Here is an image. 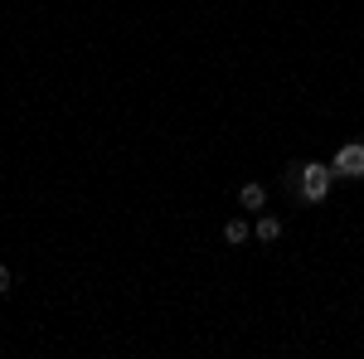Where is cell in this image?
<instances>
[{
  "label": "cell",
  "mask_w": 364,
  "mask_h": 359,
  "mask_svg": "<svg viewBox=\"0 0 364 359\" xmlns=\"http://www.w3.org/2000/svg\"><path fill=\"white\" fill-rule=\"evenodd\" d=\"M336 175H345V180H364V146L360 141H350V146H340V156H336Z\"/></svg>",
  "instance_id": "7a4b0ae2"
},
{
  "label": "cell",
  "mask_w": 364,
  "mask_h": 359,
  "mask_svg": "<svg viewBox=\"0 0 364 359\" xmlns=\"http://www.w3.org/2000/svg\"><path fill=\"white\" fill-rule=\"evenodd\" d=\"M10 282H15V277H10V267H5V262H0V296H5V291H10Z\"/></svg>",
  "instance_id": "8992f818"
},
{
  "label": "cell",
  "mask_w": 364,
  "mask_h": 359,
  "mask_svg": "<svg viewBox=\"0 0 364 359\" xmlns=\"http://www.w3.org/2000/svg\"><path fill=\"white\" fill-rule=\"evenodd\" d=\"M238 204H243V209H267V185L248 180V185L238 190Z\"/></svg>",
  "instance_id": "3957f363"
},
{
  "label": "cell",
  "mask_w": 364,
  "mask_h": 359,
  "mask_svg": "<svg viewBox=\"0 0 364 359\" xmlns=\"http://www.w3.org/2000/svg\"><path fill=\"white\" fill-rule=\"evenodd\" d=\"M287 175H291V185L301 190L306 204H321L331 194V185H336V170H326L321 161H296V166H287Z\"/></svg>",
  "instance_id": "6da1fadb"
},
{
  "label": "cell",
  "mask_w": 364,
  "mask_h": 359,
  "mask_svg": "<svg viewBox=\"0 0 364 359\" xmlns=\"http://www.w3.org/2000/svg\"><path fill=\"white\" fill-rule=\"evenodd\" d=\"M252 238H257V243H277V238H282V219L262 214V219H257V228H252Z\"/></svg>",
  "instance_id": "277c9868"
},
{
  "label": "cell",
  "mask_w": 364,
  "mask_h": 359,
  "mask_svg": "<svg viewBox=\"0 0 364 359\" xmlns=\"http://www.w3.org/2000/svg\"><path fill=\"white\" fill-rule=\"evenodd\" d=\"M224 243L228 248H243V243H248V219H228L224 223Z\"/></svg>",
  "instance_id": "5b68a950"
}]
</instances>
